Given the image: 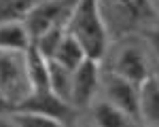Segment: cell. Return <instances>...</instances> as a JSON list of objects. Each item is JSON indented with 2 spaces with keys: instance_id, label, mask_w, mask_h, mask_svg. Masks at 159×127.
I'll use <instances>...</instances> for the list:
<instances>
[{
  "instance_id": "obj_12",
  "label": "cell",
  "mask_w": 159,
  "mask_h": 127,
  "mask_svg": "<svg viewBox=\"0 0 159 127\" xmlns=\"http://www.w3.org/2000/svg\"><path fill=\"white\" fill-rule=\"evenodd\" d=\"M49 59H55V62H60L61 66H66V68L74 70L83 59H87V53H85V49L81 47V42H79L72 34H68V30H66V34H64V38H61V42L57 45V49H55V53H53V57H49Z\"/></svg>"
},
{
  "instance_id": "obj_8",
  "label": "cell",
  "mask_w": 159,
  "mask_h": 127,
  "mask_svg": "<svg viewBox=\"0 0 159 127\" xmlns=\"http://www.w3.org/2000/svg\"><path fill=\"white\" fill-rule=\"evenodd\" d=\"M25 68L32 91H47L49 87V57H45L32 42L25 51Z\"/></svg>"
},
{
  "instance_id": "obj_7",
  "label": "cell",
  "mask_w": 159,
  "mask_h": 127,
  "mask_svg": "<svg viewBox=\"0 0 159 127\" xmlns=\"http://www.w3.org/2000/svg\"><path fill=\"white\" fill-rule=\"evenodd\" d=\"M140 123L159 125V78L155 72L140 83Z\"/></svg>"
},
{
  "instance_id": "obj_5",
  "label": "cell",
  "mask_w": 159,
  "mask_h": 127,
  "mask_svg": "<svg viewBox=\"0 0 159 127\" xmlns=\"http://www.w3.org/2000/svg\"><path fill=\"white\" fill-rule=\"evenodd\" d=\"M100 62L87 57L74 68L72 72V106L74 108H87L96 100L100 91Z\"/></svg>"
},
{
  "instance_id": "obj_18",
  "label": "cell",
  "mask_w": 159,
  "mask_h": 127,
  "mask_svg": "<svg viewBox=\"0 0 159 127\" xmlns=\"http://www.w3.org/2000/svg\"><path fill=\"white\" fill-rule=\"evenodd\" d=\"M36 2H40V0H36Z\"/></svg>"
},
{
  "instance_id": "obj_11",
  "label": "cell",
  "mask_w": 159,
  "mask_h": 127,
  "mask_svg": "<svg viewBox=\"0 0 159 127\" xmlns=\"http://www.w3.org/2000/svg\"><path fill=\"white\" fill-rule=\"evenodd\" d=\"M72 72L55 59H49V87L60 100L72 104Z\"/></svg>"
},
{
  "instance_id": "obj_6",
  "label": "cell",
  "mask_w": 159,
  "mask_h": 127,
  "mask_svg": "<svg viewBox=\"0 0 159 127\" xmlns=\"http://www.w3.org/2000/svg\"><path fill=\"white\" fill-rule=\"evenodd\" d=\"M112 72L125 76L127 81H132L136 85H140L144 78L153 74L148 59L144 55L142 47H138L134 42H127L123 45L121 49L115 53V59H112Z\"/></svg>"
},
{
  "instance_id": "obj_10",
  "label": "cell",
  "mask_w": 159,
  "mask_h": 127,
  "mask_svg": "<svg viewBox=\"0 0 159 127\" xmlns=\"http://www.w3.org/2000/svg\"><path fill=\"white\" fill-rule=\"evenodd\" d=\"M32 36L24 21H0V49L28 51Z\"/></svg>"
},
{
  "instance_id": "obj_17",
  "label": "cell",
  "mask_w": 159,
  "mask_h": 127,
  "mask_svg": "<svg viewBox=\"0 0 159 127\" xmlns=\"http://www.w3.org/2000/svg\"><path fill=\"white\" fill-rule=\"evenodd\" d=\"M157 9H159V0H157Z\"/></svg>"
},
{
  "instance_id": "obj_2",
  "label": "cell",
  "mask_w": 159,
  "mask_h": 127,
  "mask_svg": "<svg viewBox=\"0 0 159 127\" xmlns=\"http://www.w3.org/2000/svg\"><path fill=\"white\" fill-rule=\"evenodd\" d=\"M30 78L25 68V51L0 49V95L11 104H19L30 95Z\"/></svg>"
},
{
  "instance_id": "obj_1",
  "label": "cell",
  "mask_w": 159,
  "mask_h": 127,
  "mask_svg": "<svg viewBox=\"0 0 159 127\" xmlns=\"http://www.w3.org/2000/svg\"><path fill=\"white\" fill-rule=\"evenodd\" d=\"M66 30L81 42L87 57L102 62L108 51V28L100 9V0H79Z\"/></svg>"
},
{
  "instance_id": "obj_16",
  "label": "cell",
  "mask_w": 159,
  "mask_h": 127,
  "mask_svg": "<svg viewBox=\"0 0 159 127\" xmlns=\"http://www.w3.org/2000/svg\"><path fill=\"white\" fill-rule=\"evenodd\" d=\"M155 76L159 78V64H157V70H155Z\"/></svg>"
},
{
  "instance_id": "obj_15",
  "label": "cell",
  "mask_w": 159,
  "mask_h": 127,
  "mask_svg": "<svg viewBox=\"0 0 159 127\" xmlns=\"http://www.w3.org/2000/svg\"><path fill=\"white\" fill-rule=\"evenodd\" d=\"M144 40H147V45L151 47V51L155 53V57H157V62H159V28L144 30Z\"/></svg>"
},
{
  "instance_id": "obj_3",
  "label": "cell",
  "mask_w": 159,
  "mask_h": 127,
  "mask_svg": "<svg viewBox=\"0 0 159 127\" xmlns=\"http://www.w3.org/2000/svg\"><path fill=\"white\" fill-rule=\"evenodd\" d=\"M79 0H40L24 19L32 40L55 25H66Z\"/></svg>"
},
{
  "instance_id": "obj_4",
  "label": "cell",
  "mask_w": 159,
  "mask_h": 127,
  "mask_svg": "<svg viewBox=\"0 0 159 127\" xmlns=\"http://www.w3.org/2000/svg\"><path fill=\"white\" fill-rule=\"evenodd\" d=\"M100 91L104 100H108L125 114H129L136 123H140V85L110 70L108 74L102 76Z\"/></svg>"
},
{
  "instance_id": "obj_9",
  "label": "cell",
  "mask_w": 159,
  "mask_h": 127,
  "mask_svg": "<svg viewBox=\"0 0 159 127\" xmlns=\"http://www.w3.org/2000/svg\"><path fill=\"white\" fill-rule=\"evenodd\" d=\"M91 121H93L96 125H102V127L134 125L136 123L129 114H125L121 108H117L115 104H110V102L104 100V98L91 102Z\"/></svg>"
},
{
  "instance_id": "obj_13",
  "label": "cell",
  "mask_w": 159,
  "mask_h": 127,
  "mask_svg": "<svg viewBox=\"0 0 159 127\" xmlns=\"http://www.w3.org/2000/svg\"><path fill=\"white\" fill-rule=\"evenodd\" d=\"M36 0H0V21H24Z\"/></svg>"
},
{
  "instance_id": "obj_14",
  "label": "cell",
  "mask_w": 159,
  "mask_h": 127,
  "mask_svg": "<svg viewBox=\"0 0 159 127\" xmlns=\"http://www.w3.org/2000/svg\"><path fill=\"white\" fill-rule=\"evenodd\" d=\"M66 34V25H55L47 32H43L40 36H36L32 42L38 47V51L45 55V57H53V53L57 49V45L61 42V38Z\"/></svg>"
}]
</instances>
